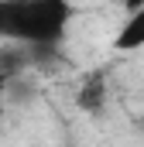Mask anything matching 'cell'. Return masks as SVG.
Here are the masks:
<instances>
[{
    "mask_svg": "<svg viewBox=\"0 0 144 147\" xmlns=\"http://www.w3.org/2000/svg\"><path fill=\"white\" fill-rule=\"evenodd\" d=\"M3 116H7V75L0 72V127H3Z\"/></svg>",
    "mask_w": 144,
    "mask_h": 147,
    "instance_id": "obj_4",
    "label": "cell"
},
{
    "mask_svg": "<svg viewBox=\"0 0 144 147\" xmlns=\"http://www.w3.org/2000/svg\"><path fill=\"white\" fill-rule=\"evenodd\" d=\"M103 103H107V82H103V75H89L75 89V106L86 113H100Z\"/></svg>",
    "mask_w": 144,
    "mask_h": 147,
    "instance_id": "obj_3",
    "label": "cell"
},
{
    "mask_svg": "<svg viewBox=\"0 0 144 147\" xmlns=\"http://www.w3.org/2000/svg\"><path fill=\"white\" fill-rule=\"evenodd\" d=\"M117 3H120V7H127V10H134V7H141L144 0H117Z\"/></svg>",
    "mask_w": 144,
    "mask_h": 147,
    "instance_id": "obj_5",
    "label": "cell"
},
{
    "mask_svg": "<svg viewBox=\"0 0 144 147\" xmlns=\"http://www.w3.org/2000/svg\"><path fill=\"white\" fill-rule=\"evenodd\" d=\"M72 0H0V38L52 45L69 31Z\"/></svg>",
    "mask_w": 144,
    "mask_h": 147,
    "instance_id": "obj_1",
    "label": "cell"
},
{
    "mask_svg": "<svg viewBox=\"0 0 144 147\" xmlns=\"http://www.w3.org/2000/svg\"><path fill=\"white\" fill-rule=\"evenodd\" d=\"M141 48H144V3L127 14V21L113 34V51H120V55L124 51H141Z\"/></svg>",
    "mask_w": 144,
    "mask_h": 147,
    "instance_id": "obj_2",
    "label": "cell"
}]
</instances>
